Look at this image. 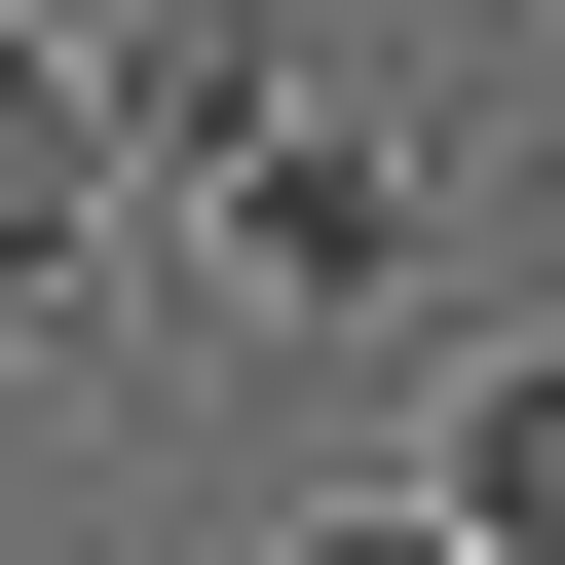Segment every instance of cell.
Listing matches in <instances>:
<instances>
[{
	"instance_id": "3957f363",
	"label": "cell",
	"mask_w": 565,
	"mask_h": 565,
	"mask_svg": "<svg viewBox=\"0 0 565 565\" xmlns=\"http://www.w3.org/2000/svg\"><path fill=\"white\" fill-rule=\"evenodd\" d=\"M264 565H490V527H452V490H377V527H264Z\"/></svg>"
},
{
	"instance_id": "6da1fadb",
	"label": "cell",
	"mask_w": 565,
	"mask_h": 565,
	"mask_svg": "<svg viewBox=\"0 0 565 565\" xmlns=\"http://www.w3.org/2000/svg\"><path fill=\"white\" fill-rule=\"evenodd\" d=\"M114 151H151V114H114V76H76V39H0V302H39V264H76V226H114Z\"/></svg>"
},
{
	"instance_id": "7a4b0ae2",
	"label": "cell",
	"mask_w": 565,
	"mask_h": 565,
	"mask_svg": "<svg viewBox=\"0 0 565 565\" xmlns=\"http://www.w3.org/2000/svg\"><path fill=\"white\" fill-rule=\"evenodd\" d=\"M452 527H490V565H565V340H490V377H452Z\"/></svg>"
}]
</instances>
